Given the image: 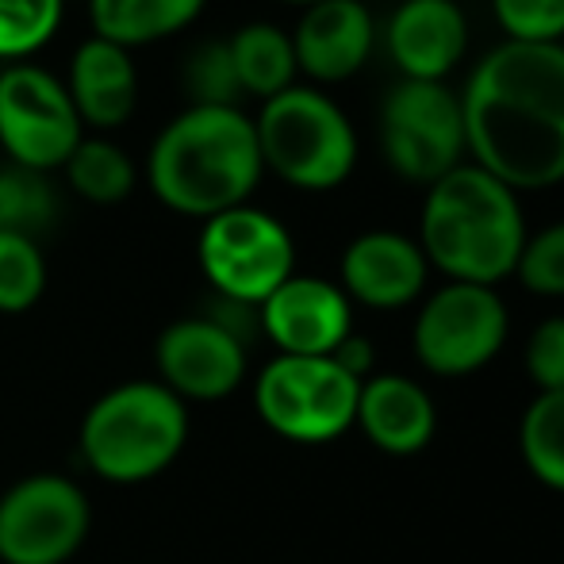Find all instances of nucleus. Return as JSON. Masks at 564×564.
<instances>
[{
	"mask_svg": "<svg viewBox=\"0 0 564 564\" xmlns=\"http://www.w3.org/2000/svg\"><path fill=\"white\" fill-rule=\"evenodd\" d=\"M261 170L253 119L238 108H185L165 123L147 158L154 196L170 212L193 219L242 208Z\"/></svg>",
	"mask_w": 564,
	"mask_h": 564,
	"instance_id": "2",
	"label": "nucleus"
},
{
	"mask_svg": "<svg viewBox=\"0 0 564 564\" xmlns=\"http://www.w3.org/2000/svg\"><path fill=\"white\" fill-rule=\"evenodd\" d=\"M527 372L538 392H564V315L534 327L527 341Z\"/></svg>",
	"mask_w": 564,
	"mask_h": 564,
	"instance_id": "29",
	"label": "nucleus"
},
{
	"mask_svg": "<svg viewBox=\"0 0 564 564\" xmlns=\"http://www.w3.org/2000/svg\"><path fill=\"white\" fill-rule=\"evenodd\" d=\"M507 327L511 319L496 289L449 281L419 312L415 357L438 377H468L503 349Z\"/></svg>",
	"mask_w": 564,
	"mask_h": 564,
	"instance_id": "11",
	"label": "nucleus"
},
{
	"mask_svg": "<svg viewBox=\"0 0 564 564\" xmlns=\"http://www.w3.org/2000/svg\"><path fill=\"white\" fill-rule=\"evenodd\" d=\"M380 147L403 181L434 185L460 165L465 154V116L460 97L442 82L403 77L380 108Z\"/></svg>",
	"mask_w": 564,
	"mask_h": 564,
	"instance_id": "8",
	"label": "nucleus"
},
{
	"mask_svg": "<svg viewBox=\"0 0 564 564\" xmlns=\"http://www.w3.org/2000/svg\"><path fill=\"white\" fill-rule=\"evenodd\" d=\"M46 289V261L35 238L0 230V315H20Z\"/></svg>",
	"mask_w": 564,
	"mask_h": 564,
	"instance_id": "23",
	"label": "nucleus"
},
{
	"mask_svg": "<svg viewBox=\"0 0 564 564\" xmlns=\"http://www.w3.org/2000/svg\"><path fill=\"white\" fill-rule=\"evenodd\" d=\"M284 4H304V8H312V4H319V0H284Z\"/></svg>",
	"mask_w": 564,
	"mask_h": 564,
	"instance_id": "31",
	"label": "nucleus"
},
{
	"mask_svg": "<svg viewBox=\"0 0 564 564\" xmlns=\"http://www.w3.org/2000/svg\"><path fill=\"white\" fill-rule=\"evenodd\" d=\"M54 216V193L43 173L31 170H0V230L35 238Z\"/></svg>",
	"mask_w": 564,
	"mask_h": 564,
	"instance_id": "25",
	"label": "nucleus"
},
{
	"mask_svg": "<svg viewBox=\"0 0 564 564\" xmlns=\"http://www.w3.org/2000/svg\"><path fill=\"white\" fill-rule=\"evenodd\" d=\"M82 131V116L54 74L28 62H12L0 74V142L20 170H62L85 139Z\"/></svg>",
	"mask_w": 564,
	"mask_h": 564,
	"instance_id": "9",
	"label": "nucleus"
},
{
	"mask_svg": "<svg viewBox=\"0 0 564 564\" xmlns=\"http://www.w3.org/2000/svg\"><path fill=\"white\" fill-rule=\"evenodd\" d=\"M196 258L212 289L227 304L242 307H261L296 273V246L289 227L246 204L204 219Z\"/></svg>",
	"mask_w": 564,
	"mask_h": 564,
	"instance_id": "7",
	"label": "nucleus"
},
{
	"mask_svg": "<svg viewBox=\"0 0 564 564\" xmlns=\"http://www.w3.org/2000/svg\"><path fill=\"white\" fill-rule=\"evenodd\" d=\"M208 0H89V20L97 39L123 46H147L185 31Z\"/></svg>",
	"mask_w": 564,
	"mask_h": 564,
	"instance_id": "19",
	"label": "nucleus"
},
{
	"mask_svg": "<svg viewBox=\"0 0 564 564\" xmlns=\"http://www.w3.org/2000/svg\"><path fill=\"white\" fill-rule=\"evenodd\" d=\"M354 426H361V434L377 449L392 453V457H408V453L431 446L438 415H434L431 392L419 380L384 372V377L361 380Z\"/></svg>",
	"mask_w": 564,
	"mask_h": 564,
	"instance_id": "17",
	"label": "nucleus"
},
{
	"mask_svg": "<svg viewBox=\"0 0 564 564\" xmlns=\"http://www.w3.org/2000/svg\"><path fill=\"white\" fill-rule=\"evenodd\" d=\"M62 0H0V58L23 62L54 39Z\"/></svg>",
	"mask_w": 564,
	"mask_h": 564,
	"instance_id": "24",
	"label": "nucleus"
},
{
	"mask_svg": "<svg viewBox=\"0 0 564 564\" xmlns=\"http://www.w3.org/2000/svg\"><path fill=\"white\" fill-rule=\"evenodd\" d=\"M230 62L242 93L261 100L281 97L284 89H292L296 77V51H292V35H284L273 23H246L242 31H235V39L227 43Z\"/></svg>",
	"mask_w": 564,
	"mask_h": 564,
	"instance_id": "20",
	"label": "nucleus"
},
{
	"mask_svg": "<svg viewBox=\"0 0 564 564\" xmlns=\"http://www.w3.org/2000/svg\"><path fill=\"white\" fill-rule=\"evenodd\" d=\"M77 442L100 480H154L185 449L188 408L162 380H127L85 411Z\"/></svg>",
	"mask_w": 564,
	"mask_h": 564,
	"instance_id": "4",
	"label": "nucleus"
},
{
	"mask_svg": "<svg viewBox=\"0 0 564 564\" xmlns=\"http://www.w3.org/2000/svg\"><path fill=\"white\" fill-rule=\"evenodd\" d=\"M476 165L519 188L564 181V46L511 43L488 54L460 93Z\"/></svg>",
	"mask_w": 564,
	"mask_h": 564,
	"instance_id": "1",
	"label": "nucleus"
},
{
	"mask_svg": "<svg viewBox=\"0 0 564 564\" xmlns=\"http://www.w3.org/2000/svg\"><path fill=\"white\" fill-rule=\"evenodd\" d=\"M522 246L527 224L519 200L480 165H457L431 185L419 250L426 265L442 269L449 281L496 289L514 273Z\"/></svg>",
	"mask_w": 564,
	"mask_h": 564,
	"instance_id": "3",
	"label": "nucleus"
},
{
	"mask_svg": "<svg viewBox=\"0 0 564 564\" xmlns=\"http://www.w3.org/2000/svg\"><path fill=\"white\" fill-rule=\"evenodd\" d=\"M69 100H74L82 123L97 131L123 127L134 112L139 77H134L131 51L108 43V39H85L69 62Z\"/></svg>",
	"mask_w": 564,
	"mask_h": 564,
	"instance_id": "18",
	"label": "nucleus"
},
{
	"mask_svg": "<svg viewBox=\"0 0 564 564\" xmlns=\"http://www.w3.org/2000/svg\"><path fill=\"white\" fill-rule=\"evenodd\" d=\"M527 468L553 491H564V392H538L519 426Z\"/></svg>",
	"mask_w": 564,
	"mask_h": 564,
	"instance_id": "21",
	"label": "nucleus"
},
{
	"mask_svg": "<svg viewBox=\"0 0 564 564\" xmlns=\"http://www.w3.org/2000/svg\"><path fill=\"white\" fill-rule=\"evenodd\" d=\"M468 46L457 0H403L388 23V51L408 82H442Z\"/></svg>",
	"mask_w": 564,
	"mask_h": 564,
	"instance_id": "15",
	"label": "nucleus"
},
{
	"mask_svg": "<svg viewBox=\"0 0 564 564\" xmlns=\"http://www.w3.org/2000/svg\"><path fill=\"white\" fill-rule=\"evenodd\" d=\"M499 28L511 43H561L564 0H491Z\"/></svg>",
	"mask_w": 564,
	"mask_h": 564,
	"instance_id": "27",
	"label": "nucleus"
},
{
	"mask_svg": "<svg viewBox=\"0 0 564 564\" xmlns=\"http://www.w3.org/2000/svg\"><path fill=\"white\" fill-rule=\"evenodd\" d=\"M514 273L538 296H564V224H553L542 235L527 238Z\"/></svg>",
	"mask_w": 564,
	"mask_h": 564,
	"instance_id": "28",
	"label": "nucleus"
},
{
	"mask_svg": "<svg viewBox=\"0 0 564 564\" xmlns=\"http://www.w3.org/2000/svg\"><path fill=\"white\" fill-rule=\"evenodd\" d=\"M296 69L315 82H346L369 62L372 15L361 0H319L304 12L296 35Z\"/></svg>",
	"mask_w": 564,
	"mask_h": 564,
	"instance_id": "16",
	"label": "nucleus"
},
{
	"mask_svg": "<svg viewBox=\"0 0 564 564\" xmlns=\"http://www.w3.org/2000/svg\"><path fill=\"white\" fill-rule=\"evenodd\" d=\"M561 46H564V43H561Z\"/></svg>",
	"mask_w": 564,
	"mask_h": 564,
	"instance_id": "32",
	"label": "nucleus"
},
{
	"mask_svg": "<svg viewBox=\"0 0 564 564\" xmlns=\"http://www.w3.org/2000/svg\"><path fill=\"white\" fill-rule=\"evenodd\" d=\"M185 82H188V93H193L196 108H235L238 93H242L227 43L200 46V51L193 54V62H188Z\"/></svg>",
	"mask_w": 564,
	"mask_h": 564,
	"instance_id": "26",
	"label": "nucleus"
},
{
	"mask_svg": "<svg viewBox=\"0 0 564 564\" xmlns=\"http://www.w3.org/2000/svg\"><path fill=\"white\" fill-rule=\"evenodd\" d=\"M258 323L284 357H330L354 335L349 296L323 276L292 273L258 307Z\"/></svg>",
	"mask_w": 564,
	"mask_h": 564,
	"instance_id": "13",
	"label": "nucleus"
},
{
	"mask_svg": "<svg viewBox=\"0 0 564 564\" xmlns=\"http://www.w3.org/2000/svg\"><path fill=\"white\" fill-rule=\"evenodd\" d=\"M361 380L349 377L335 357L276 354L253 384V408L273 434L300 446L335 442L354 426Z\"/></svg>",
	"mask_w": 564,
	"mask_h": 564,
	"instance_id": "6",
	"label": "nucleus"
},
{
	"mask_svg": "<svg viewBox=\"0 0 564 564\" xmlns=\"http://www.w3.org/2000/svg\"><path fill=\"white\" fill-rule=\"evenodd\" d=\"M154 361L177 400H227L246 380V338L219 319H177L158 335Z\"/></svg>",
	"mask_w": 564,
	"mask_h": 564,
	"instance_id": "12",
	"label": "nucleus"
},
{
	"mask_svg": "<svg viewBox=\"0 0 564 564\" xmlns=\"http://www.w3.org/2000/svg\"><path fill=\"white\" fill-rule=\"evenodd\" d=\"M93 507L74 480L39 473L0 496V561L66 564L89 534Z\"/></svg>",
	"mask_w": 564,
	"mask_h": 564,
	"instance_id": "10",
	"label": "nucleus"
},
{
	"mask_svg": "<svg viewBox=\"0 0 564 564\" xmlns=\"http://www.w3.org/2000/svg\"><path fill=\"white\" fill-rule=\"evenodd\" d=\"M261 165L307 193L338 188L357 165V139L349 119L319 89L292 85L265 100L253 119Z\"/></svg>",
	"mask_w": 564,
	"mask_h": 564,
	"instance_id": "5",
	"label": "nucleus"
},
{
	"mask_svg": "<svg viewBox=\"0 0 564 564\" xmlns=\"http://www.w3.org/2000/svg\"><path fill=\"white\" fill-rule=\"evenodd\" d=\"M335 361L341 365V369L349 372V377H357V380H369V372H372V346H369V338H361V335H349L341 346L335 349Z\"/></svg>",
	"mask_w": 564,
	"mask_h": 564,
	"instance_id": "30",
	"label": "nucleus"
},
{
	"mask_svg": "<svg viewBox=\"0 0 564 564\" xmlns=\"http://www.w3.org/2000/svg\"><path fill=\"white\" fill-rule=\"evenodd\" d=\"M62 170L89 204H119L134 188V162L108 139H82Z\"/></svg>",
	"mask_w": 564,
	"mask_h": 564,
	"instance_id": "22",
	"label": "nucleus"
},
{
	"mask_svg": "<svg viewBox=\"0 0 564 564\" xmlns=\"http://www.w3.org/2000/svg\"><path fill=\"white\" fill-rule=\"evenodd\" d=\"M426 258L419 242L395 230H369L341 253V292L377 312L408 307L426 289Z\"/></svg>",
	"mask_w": 564,
	"mask_h": 564,
	"instance_id": "14",
	"label": "nucleus"
}]
</instances>
